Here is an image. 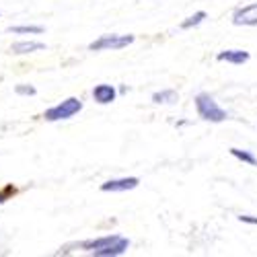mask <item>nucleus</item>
Masks as SVG:
<instances>
[{"instance_id":"nucleus-1","label":"nucleus","mask_w":257,"mask_h":257,"mask_svg":"<svg viewBox=\"0 0 257 257\" xmlns=\"http://www.w3.org/2000/svg\"><path fill=\"white\" fill-rule=\"evenodd\" d=\"M80 247L97 257H117L130 249V239L121 237V234H105V237L82 241Z\"/></svg>"},{"instance_id":"nucleus-2","label":"nucleus","mask_w":257,"mask_h":257,"mask_svg":"<svg viewBox=\"0 0 257 257\" xmlns=\"http://www.w3.org/2000/svg\"><path fill=\"white\" fill-rule=\"evenodd\" d=\"M196 111L198 115L204 119V121H210V123H220L228 117L226 109H222V107L216 103V99H214L210 93H198L196 99Z\"/></svg>"},{"instance_id":"nucleus-3","label":"nucleus","mask_w":257,"mask_h":257,"mask_svg":"<svg viewBox=\"0 0 257 257\" xmlns=\"http://www.w3.org/2000/svg\"><path fill=\"white\" fill-rule=\"evenodd\" d=\"M80 111H82V101L76 97H68L62 103L50 107L44 117H46V121H60V119H70Z\"/></svg>"},{"instance_id":"nucleus-4","label":"nucleus","mask_w":257,"mask_h":257,"mask_svg":"<svg viewBox=\"0 0 257 257\" xmlns=\"http://www.w3.org/2000/svg\"><path fill=\"white\" fill-rule=\"evenodd\" d=\"M136 35H117V33H107V35H101L99 39H95L93 44H89V50L91 52H103V50H123L127 46L134 44Z\"/></svg>"},{"instance_id":"nucleus-5","label":"nucleus","mask_w":257,"mask_h":257,"mask_svg":"<svg viewBox=\"0 0 257 257\" xmlns=\"http://www.w3.org/2000/svg\"><path fill=\"white\" fill-rule=\"evenodd\" d=\"M232 25H237V27H255L257 25V3L234 9Z\"/></svg>"},{"instance_id":"nucleus-6","label":"nucleus","mask_w":257,"mask_h":257,"mask_svg":"<svg viewBox=\"0 0 257 257\" xmlns=\"http://www.w3.org/2000/svg\"><path fill=\"white\" fill-rule=\"evenodd\" d=\"M140 185L138 177H121V179H109L101 183V191H111V194H119V191H130Z\"/></svg>"},{"instance_id":"nucleus-7","label":"nucleus","mask_w":257,"mask_h":257,"mask_svg":"<svg viewBox=\"0 0 257 257\" xmlns=\"http://www.w3.org/2000/svg\"><path fill=\"white\" fill-rule=\"evenodd\" d=\"M251 54L245 52V50H222L216 54V60L218 62H226V64H234V66H241V64L249 62Z\"/></svg>"},{"instance_id":"nucleus-8","label":"nucleus","mask_w":257,"mask_h":257,"mask_svg":"<svg viewBox=\"0 0 257 257\" xmlns=\"http://www.w3.org/2000/svg\"><path fill=\"white\" fill-rule=\"evenodd\" d=\"M115 97H117V91H115L113 84L103 82V84H97V87L93 89V99H95L97 103H101V105L113 103V101H115Z\"/></svg>"},{"instance_id":"nucleus-9","label":"nucleus","mask_w":257,"mask_h":257,"mask_svg":"<svg viewBox=\"0 0 257 257\" xmlns=\"http://www.w3.org/2000/svg\"><path fill=\"white\" fill-rule=\"evenodd\" d=\"M11 50L13 54H33V52L46 50V44H41V41H17Z\"/></svg>"},{"instance_id":"nucleus-10","label":"nucleus","mask_w":257,"mask_h":257,"mask_svg":"<svg viewBox=\"0 0 257 257\" xmlns=\"http://www.w3.org/2000/svg\"><path fill=\"white\" fill-rule=\"evenodd\" d=\"M153 101L157 105H175L179 101V93L173 89H163V91H157L153 95Z\"/></svg>"},{"instance_id":"nucleus-11","label":"nucleus","mask_w":257,"mask_h":257,"mask_svg":"<svg viewBox=\"0 0 257 257\" xmlns=\"http://www.w3.org/2000/svg\"><path fill=\"white\" fill-rule=\"evenodd\" d=\"M237 161L245 163V165H251V167H257V157L251 153V151H243V148H230L228 151Z\"/></svg>"},{"instance_id":"nucleus-12","label":"nucleus","mask_w":257,"mask_h":257,"mask_svg":"<svg viewBox=\"0 0 257 257\" xmlns=\"http://www.w3.org/2000/svg\"><path fill=\"white\" fill-rule=\"evenodd\" d=\"M208 15H206V11H198V13H194L191 17H187L185 21H181V29H194V27H198V25H202L204 23V19H206Z\"/></svg>"},{"instance_id":"nucleus-13","label":"nucleus","mask_w":257,"mask_h":257,"mask_svg":"<svg viewBox=\"0 0 257 257\" xmlns=\"http://www.w3.org/2000/svg\"><path fill=\"white\" fill-rule=\"evenodd\" d=\"M9 33H17V35H39V33H44V27H39V25H19V27H9L7 29Z\"/></svg>"},{"instance_id":"nucleus-14","label":"nucleus","mask_w":257,"mask_h":257,"mask_svg":"<svg viewBox=\"0 0 257 257\" xmlns=\"http://www.w3.org/2000/svg\"><path fill=\"white\" fill-rule=\"evenodd\" d=\"M15 93L17 95H35L37 91H35V87H31V84H17V87H15Z\"/></svg>"},{"instance_id":"nucleus-15","label":"nucleus","mask_w":257,"mask_h":257,"mask_svg":"<svg viewBox=\"0 0 257 257\" xmlns=\"http://www.w3.org/2000/svg\"><path fill=\"white\" fill-rule=\"evenodd\" d=\"M237 218L239 222H245V224H257V216H251V214H241Z\"/></svg>"},{"instance_id":"nucleus-16","label":"nucleus","mask_w":257,"mask_h":257,"mask_svg":"<svg viewBox=\"0 0 257 257\" xmlns=\"http://www.w3.org/2000/svg\"><path fill=\"white\" fill-rule=\"evenodd\" d=\"M3 202H5V198H3V196H0V204H3Z\"/></svg>"}]
</instances>
